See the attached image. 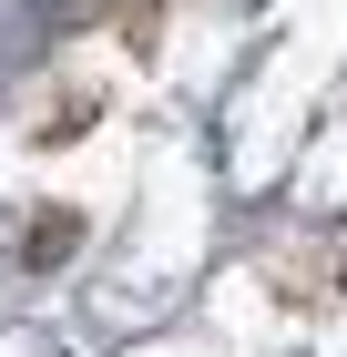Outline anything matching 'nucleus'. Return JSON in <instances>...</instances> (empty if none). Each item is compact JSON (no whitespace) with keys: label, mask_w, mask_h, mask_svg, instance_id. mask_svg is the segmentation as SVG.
Returning <instances> with one entry per match:
<instances>
[{"label":"nucleus","mask_w":347,"mask_h":357,"mask_svg":"<svg viewBox=\"0 0 347 357\" xmlns=\"http://www.w3.org/2000/svg\"><path fill=\"white\" fill-rule=\"evenodd\" d=\"M72 245H82V215H72V204H52V215L21 235V266H61Z\"/></svg>","instance_id":"1"}]
</instances>
